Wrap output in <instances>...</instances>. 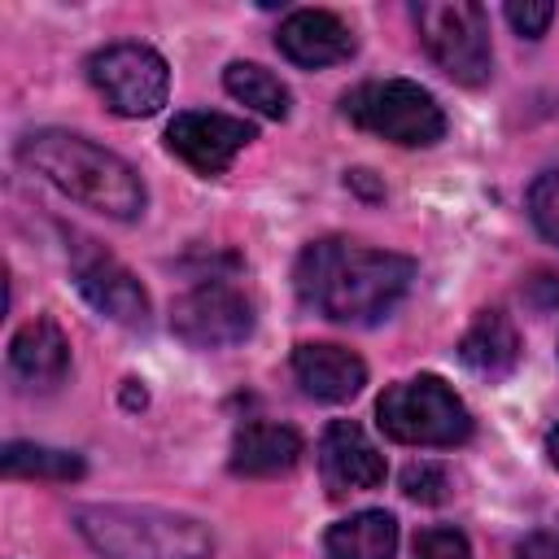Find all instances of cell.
<instances>
[{
	"mask_svg": "<svg viewBox=\"0 0 559 559\" xmlns=\"http://www.w3.org/2000/svg\"><path fill=\"white\" fill-rule=\"evenodd\" d=\"M415 262L406 253L367 249L341 236L314 240L301 249L293 284L297 301L332 323H380L411 288Z\"/></svg>",
	"mask_w": 559,
	"mask_h": 559,
	"instance_id": "6da1fadb",
	"label": "cell"
},
{
	"mask_svg": "<svg viewBox=\"0 0 559 559\" xmlns=\"http://www.w3.org/2000/svg\"><path fill=\"white\" fill-rule=\"evenodd\" d=\"M17 157L35 175H44L52 188L83 201L87 210H100L122 223L144 214V183L135 175V166L79 131H57V127L35 131L22 140Z\"/></svg>",
	"mask_w": 559,
	"mask_h": 559,
	"instance_id": "7a4b0ae2",
	"label": "cell"
},
{
	"mask_svg": "<svg viewBox=\"0 0 559 559\" xmlns=\"http://www.w3.org/2000/svg\"><path fill=\"white\" fill-rule=\"evenodd\" d=\"M74 524L100 559H210L214 537L201 520L166 507H79Z\"/></svg>",
	"mask_w": 559,
	"mask_h": 559,
	"instance_id": "3957f363",
	"label": "cell"
},
{
	"mask_svg": "<svg viewBox=\"0 0 559 559\" xmlns=\"http://www.w3.org/2000/svg\"><path fill=\"white\" fill-rule=\"evenodd\" d=\"M376 424L402 445H459L472 437V411L441 376L389 384L376 402Z\"/></svg>",
	"mask_w": 559,
	"mask_h": 559,
	"instance_id": "277c9868",
	"label": "cell"
},
{
	"mask_svg": "<svg viewBox=\"0 0 559 559\" xmlns=\"http://www.w3.org/2000/svg\"><path fill=\"white\" fill-rule=\"evenodd\" d=\"M419 39L437 70L463 87H480L493 74L489 13L476 0H424L415 4Z\"/></svg>",
	"mask_w": 559,
	"mask_h": 559,
	"instance_id": "5b68a950",
	"label": "cell"
},
{
	"mask_svg": "<svg viewBox=\"0 0 559 559\" xmlns=\"http://www.w3.org/2000/svg\"><path fill=\"white\" fill-rule=\"evenodd\" d=\"M341 109L354 127H362L380 140L406 144V148H424L445 135V114H441L437 96L411 79L362 83L341 100Z\"/></svg>",
	"mask_w": 559,
	"mask_h": 559,
	"instance_id": "8992f818",
	"label": "cell"
},
{
	"mask_svg": "<svg viewBox=\"0 0 559 559\" xmlns=\"http://www.w3.org/2000/svg\"><path fill=\"white\" fill-rule=\"evenodd\" d=\"M87 79L105 96V105L122 118H148L166 105L170 92V70L157 48L148 44H109L87 57Z\"/></svg>",
	"mask_w": 559,
	"mask_h": 559,
	"instance_id": "52a82bcc",
	"label": "cell"
},
{
	"mask_svg": "<svg viewBox=\"0 0 559 559\" xmlns=\"http://www.w3.org/2000/svg\"><path fill=\"white\" fill-rule=\"evenodd\" d=\"M170 332L197 349L240 345L253 332V301L227 280H205V284L188 288L183 297H175Z\"/></svg>",
	"mask_w": 559,
	"mask_h": 559,
	"instance_id": "ba28073f",
	"label": "cell"
},
{
	"mask_svg": "<svg viewBox=\"0 0 559 559\" xmlns=\"http://www.w3.org/2000/svg\"><path fill=\"white\" fill-rule=\"evenodd\" d=\"M253 140V127L245 118L231 114H214V109H188L175 114L166 127V144L170 153H179L192 170L201 175H223L231 166V157Z\"/></svg>",
	"mask_w": 559,
	"mask_h": 559,
	"instance_id": "9c48e42d",
	"label": "cell"
},
{
	"mask_svg": "<svg viewBox=\"0 0 559 559\" xmlns=\"http://www.w3.org/2000/svg\"><path fill=\"white\" fill-rule=\"evenodd\" d=\"M74 284H79V293L87 297V306L92 310H100L105 319H114V323H122V328H144L148 323V293H144V284L118 262V258H109V253H87V258H79V266H74Z\"/></svg>",
	"mask_w": 559,
	"mask_h": 559,
	"instance_id": "30bf717a",
	"label": "cell"
},
{
	"mask_svg": "<svg viewBox=\"0 0 559 559\" xmlns=\"http://www.w3.org/2000/svg\"><path fill=\"white\" fill-rule=\"evenodd\" d=\"M319 467H323L328 493H358V489L384 485V454L371 445V437L354 419L328 424L319 441Z\"/></svg>",
	"mask_w": 559,
	"mask_h": 559,
	"instance_id": "8fae6325",
	"label": "cell"
},
{
	"mask_svg": "<svg viewBox=\"0 0 559 559\" xmlns=\"http://www.w3.org/2000/svg\"><path fill=\"white\" fill-rule=\"evenodd\" d=\"M275 44H280V52L293 66H306V70L336 66V61L354 57V48H358L354 31L336 13H328V9H297V13H288L280 22V31H275Z\"/></svg>",
	"mask_w": 559,
	"mask_h": 559,
	"instance_id": "7c38bea8",
	"label": "cell"
},
{
	"mask_svg": "<svg viewBox=\"0 0 559 559\" xmlns=\"http://www.w3.org/2000/svg\"><path fill=\"white\" fill-rule=\"evenodd\" d=\"M293 376L314 402H349L367 384V362L332 341H306L293 349Z\"/></svg>",
	"mask_w": 559,
	"mask_h": 559,
	"instance_id": "4fadbf2b",
	"label": "cell"
},
{
	"mask_svg": "<svg viewBox=\"0 0 559 559\" xmlns=\"http://www.w3.org/2000/svg\"><path fill=\"white\" fill-rule=\"evenodd\" d=\"M9 367L31 389H57L70 371V345H66L61 328L44 314L22 323L17 336L9 341Z\"/></svg>",
	"mask_w": 559,
	"mask_h": 559,
	"instance_id": "5bb4252c",
	"label": "cell"
},
{
	"mask_svg": "<svg viewBox=\"0 0 559 559\" xmlns=\"http://www.w3.org/2000/svg\"><path fill=\"white\" fill-rule=\"evenodd\" d=\"M301 459V437L288 424L253 419L231 437V472L236 476H280Z\"/></svg>",
	"mask_w": 559,
	"mask_h": 559,
	"instance_id": "9a60e30c",
	"label": "cell"
},
{
	"mask_svg": "<svg viewBox=\"0 0 559 559\" xmlns=\"http://www.w3.org/2000/svg\"><path fill=\"white\" fill-rule=\"evenodd\" d=\"M459 358L476 371V376H507L520 358V336H515V323L502 314V310H480L472 319V328L463 332L459 341Z\"/></svg>",
	"mask_w": 559,
	"mask_h": 559,
	"instance_id": "2e32d148",
	"label": "cell"
},
{
	"mask_svg": "<svg viewBox=\"0 0 559 559\" xmlns=\"http://www.w3.org/2000/svg\"><path fill=\"white\" fill-rule=\"evenodd\" d=\"M323 550H328V559H393L397 520L389 511H358L328 528Z\"/></svg>",
	"mask_w": 559,
	"mask_h": 559,
	"instance_id": "e0dca14e",
	"label": "cell"
},
{
	"mask_svg": "<svg viewBox=\"0 0 559 559\" xmlns=\"http://www.w3.org/2000/svg\"><path fill=\"white\" fill-rule=\"evenodd\" d=\"M0 467L4 476H26V480H79L87 472L79 454L35 445V441H9L0 454Z\"/></svg>",
	"mask_w": 559,
	"mask_h": 559,
	"instance_id": "ac0fdd59",
	"label": "cell"
},
{
	"mask_svg": "<svg viewBox=\"0 0 559 559\" xmlns=\"http://www.w3.org/2000/svg\"><path fill=\"white\" fill-rule=\"evenodd\" d=\"M223 87H227L240 105H249V109H258V114H266V118H288V87H284L271 70H262V66H253V61H231V66L223 70Z\"/></svg>",
	"mask_w": 559,
	"mask_h": 559,
	"instance_id": "d6986e66",
	"label": "cell"
},
{
	"mask_svg": "<svg viewBox=\"0 0 559 559\" xmlns=\"http://www.w3.org/2000/svg\"><path fill=\"white\" fill-rule=\"evenodd\" d=\"M528 214H533L537 231L559 245V166L533 179V188H528Z\"/></svg>",
	"mask_w": 559,
	"mask_h": 559,
	"instance_id": "ffe728a7",
	"label": "cell"
},
{
	"mask_svg": "<svg viewBox=\"0 0 559 559\" xmlns=\"http://www.w3.org/2000/svg\"><path fill=\"white\" fill-rule=\"evenodd\" d=\"M550 17H555V4L550 0H511L507 4V22L515 26V35H524V39H537V35H546V26H550Z\"/></svg>",
	"mask_w": 559,
	"mask_h": 559,
	"instance_id": "44dd1931",
	"label": "cell"
},
{
	"mask_svg": "<svg viewBox=\"0 0 559 559\" xmlns=\"http://www.w3.org/2000/svg\"><path fill=\"white\" fill-rule=\"evenodd\" d=\"M415 559H472L467 537L454 528H428L415 542Z\"/></svg>",
	"mask_w": 559,
	"mask_h": 559,
	"instance_id": "7402d4cb",
	"label": "cell"
},
{
	"mask_svg": "<svg viewBox=\"0 0 559 559\" xmlns=\"http://www.w3.org/2000/svg\"><path fill=\"white\" fill-rule=\"evenodd\" d=\"M402 489L415 502H441L445 498V472L441 467H428V463H411L406 476H402Z\"/></svg>",
	"mask_w": 559,
	"mask_h": 559,
	"instance_id": "603a6c76",
	"label": "cell"
},
{
	"mask_svg": "<svg viewBox=\"0 0 559 559\" xmlns=\"http://www.w3.org/2000/svg\"><path fill=\"white\" fill-rule=\"evenodd\" d=\"M515 559H559V533H555V528L528 533V537L515 546Z\"/></svg>",
	"mask_w": 559,
	"mask_h": 559,
	"instance_id": "cb8c5ba5",
	"label": "cell"
},
{
	"mask_svg": "<svg viewBox=\"0 0 559 559\" xmlns=\"http://www.w3.org/2000/svg\"><path fill=\"white\" fill-rule=\"evenodd\" d=\"M546 454H550V463L559 467V424H555V432L546 437Z\"/></svg>",
	"mask_w": 559,
	"mask_h": 559,
	"instance_id": "d4e9b609",
	"label": "cell"
}]
</instances>
